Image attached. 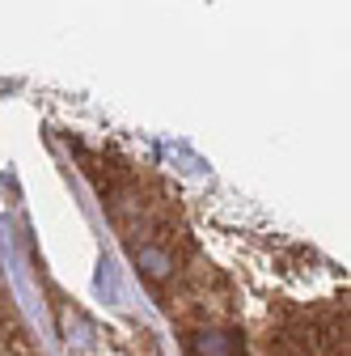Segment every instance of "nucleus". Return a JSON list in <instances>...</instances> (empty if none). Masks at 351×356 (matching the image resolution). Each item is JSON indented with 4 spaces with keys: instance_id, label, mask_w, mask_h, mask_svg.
<instances>
[{
    "instance_id": "1",
    "label": "nucleus",
    "mask_w": 351,
    "mask_h": 356,
    "mask_svg": "<svg viewBox=\"0 0 351 356\" xmlns=\"http://www.w3.org/2000/svg\"><path fill=\"white\" fill-rule=\"evenodd\" d=\"M0 356H47L38 348V335L30 331L22 305L5 280V267H0Z\"/></svg>"
}]
</instances>
